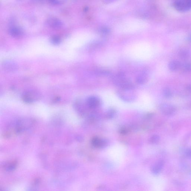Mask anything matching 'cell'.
<instances>
[{
  "instance_id": "1",
  "label": "cell",
  "mask_w": 191,
  "mask_h": 191,
  "mask_svg": "<svg viewBox=\"0 0 191 191\" xmlns=\"http://www.w3.org/2000/svg\"><path fill=\"white\" fill-rule=\"evenodd\" d=\"M113 82L120 88L135 89V86L132 82L126 77L123 72H119L114 76Z\"/></svg>"
},
{
  "instance_id": "2",
  "label": "cell",
  "mask_w": 191,
  "mask_h": 191,
  "mask_svg": "<svg viewBox=\"0 0 191 191\" xmlns=\"http://www.w3.org/2000/svg\"><path fill=\"white\" fill-rule=\"evenodd\" d=\"M134 89L119 88L117 92V94L119 97L123 101L131 102L134 101L136 98V94Z\"/></svg>"
},
{
  "instance_id": "3",
  "label": "cell",
  "mask_w": 191,
  "mask_h": 191,
  "mask_svg": "<svg viewBox=\"0 0 191 191\" xmlns=\"http://www.w3.org/2000/svg\"><path fill=\"white\" fill-rule=\"evenodd\" d=\"M41 94L35 90H30L24 93L22 98L26 103H31L40 99Z\"/></svg>"
},
{
  "instance_id": "4",
  "label": "cell",
  "mask_w": 191,
  "mask_h": 191,
  "mask_svg": "<svg viewBox=\"0 0 191 191\" xmlns=\"http://www.w3.org/2000/svg\"><path fill=\"white\" fill-rule=\"evenodd\" d=\"M173 6L179 12L188 11L191 9V0H174Z\"/></svg>"
},
{
  "instance_id": "5",
  "label": "cell",
  "mask_w": 191,
  "mask_h": 191,
  "mask_svg": "<svg viewBox=\"0 0 191 191\" xmlns=\"http://www.w3.org/2000/svg\"><path fill=\"white\" fill-rule=\"evenodd\" d=\"M159 109L163 115L167 116L174 115L176 113V108L174 105L168 103L161 104Z\"/></svg>"
},
{
  "instance_id": "6",
  "label": "cell",
  "mask_w": 191,
  "mask_h": 191,
  "mask_svg": "<svg viewBox=\"0 0 191 191\" xmlns=\"http://www.w3.org/2000/svg\"><path fill=\"white\" fill-rule=\"evenodd\" d=\"M86 104L90 109H95L99 107L101 105V100L97 96H90L87 99Z\"/></svg>"
},
{
  "instance_id": "7",
  "label": "cell",
  "mask_w": 191,
  "mask_h": 191,
  "mask_svg": "<svg viewBox=\"0 0 191 191\" xmlns=\"http://www.w3.org/2000/svg\"><path fill=\"white\" fill-rule=\"evenodd\" d=\"M46 22L49 26L53 29H60L63 25L62 21L56 18L50 17L48 19Z\"/></svg>"
},
{
  "instance_id": "8",
  "label": "cell",
  "mask_w": 191,
  "mask_h": 191,
  "mask_svg": "<svg viewBox=\"0 0 191 191\" xmlns=\"http://www.w3.org/2000/svg\"><path fill=\"white\" fill-rule=\"evenodd\" d=\"M3 67L5 70L9 72H13L17 69V65L15 62L9 60L3 62Z\"/></svg>"
},
{
  "instance_id": "9",
  "label": "cell",
  "mask_w": 191,
  "mask_h": 191,
  "mask_svg": "<svg viewBox=\"0 0 191 191\" xmlns=\"http://www.w3.org/2000/svg\"><path fill=\"white\" fill-rule=\"evenodd\" d=\"M164 162L162 160H159L157 161L153 165L152 168V172L155 175H158L162 170L164 166Z\"/></svg>"
},
{
  "instance_id": "10",
  "label": "cell",
  "mask_w": 191,
  "mask_h": 191,
  "mask_svg": "<svg viewBox=\"0 0 191 191\" xmlns=\"http://www.w3.org/2000/svg\"><path fill=\"white\" fill-rule=\"evenodd\" d=\"M148 78V73L146 72H143L137 76L136 81L138 84L142 85L146 83Z\"/></svg>"
},
{
  "instance_id": "11",
  "label": "cell",
  "mask_w": 191,
  "mask_h": 191,
  "mask_svg": "<svg viewBox=\"0 0 191 191\" xmlns=\"http://www.w3.org/2000/svg\"><path fill=\"white\" fill-rule=\"evenodd\" d=\"M92 145L96 148H102L106 146V142L98 137H94L92 139Z\"/></svg>"
},
{
  "instance_id": "12",
  "label": "cell",
  "mask_w": 191,
  "mask_h": 191,
  "mask_svg": "<svg viewBox=\"0 0 191 191\" xmlns=\"http://www.w3.org/2000/svg\"><path fill=\"white\" fill-rule=\"evenodd\" d=\"M9 33L12 36L17 38L21 37L23 34L22 30L19 27H12L10 28L9 29Z\"/></svg>"
},
{
  "instance_id": "13",
  "label": "cell",
  "mask_w": 191,
  "mask_h": 191,
  "mask_svg": "<svg viewBox=\"0 0 191 191\" xmlns=\"http://www.w3.org/2000/svg\"><path fill=\"white\" fill-rule=\"evenodd\" d=\"M181 67L180 62L176 60L171 61L168 65L169 69L172 72H175L180 68Z\"/></svg>"
},
{
  "instance_id": "14",
  "label": "cell",
  "mask_w": 191,
  "mask_h": 191,
  "mask_svg": "<svg viewBox=\"0 0 191 191\" xmlns=\"http://www.w3.org/2000/svg\"><path fill=\"white\" fill-rule=\"evenodd\" d=\"M179 56L183 59H186L188 58L190 55L189 51L186 49H182L179 52Z\"/></svg>"
},
{
  "instance_id": "15",
  "label": "cell",
  "mask_w": 191,
  "mask_h": 191,
  "mask_svg": "<svg viewBox=\"0 0 191 191\" xmlns=\"http://www.w3.org/2000/svg\"><path fill=\"white\" fill-rule=\"evenodd\" d=\"M110 32H111V31H110V29L106 27H102L99 30L100 34L104 35V36L109 34Z\"/></svg>"
},
{
  "instance_id": "16",
  "label": "cell",
  "mask_w": 191,
  "mask_h": 191,
  "mask_svg": "<svg viewBox=\"0 0 191 191\" xmlns=\"http://www.w3.org/2000/svg\"><path fill=\"white\" fill-rule=\"evenodd\" d=\"M50 42L53 44L58 45L60 44L61 42V39L60 37L58 35H54L50 39Z\"/></svg>"
},
{
  "instance_id": "17",
  "label": "cell",
  "mask_w": 191,
  "mask_h": 191,
  "mask_svg": "<svg viewBox=\"0 0 191 191\" xmlns=\"http://www.w3.org/2000/svg\"><path fill=\"white\" fill-rule=\"evenodd\" d=\"M163 96L167 98H169L172 97V93L170 88H164L163 91Z\"/></svg>"
},
{
  "instance_id": "18",
  "label": "cell",
  "mask_w": 191,
  "mask_h": 191,
  "mask_svg": "<svg viewBox=\"0 0 191 191\" xmlns=\"http://www.w3.org/2000/svg\"><path fill=\"white\" fill-rule=\"evenodd\" d=\"M116 114V111L115 109L113 108H111L108 110L106 113V117L108 119H111V118L114 117Z\"/></svg>"
},
{
  "instance_id": "19",
  "label": "cell",
  "mask_w": 191,
  "mask_h": 191,
  "mask_svg": "<svg viewBox=\"0 0 191 191\" xmlns=\"http://www.w3.org/2000/svg\"><path fill=\"white\" fill-rule=\"evenodd\" d=\"M160 137L159 135H155L151 137L150 140V141L152 144H156L159 142V141H160Z\"/></svg>"
},
{
  "instance_id": "20",
  "label": "cell",
  "mask_w": 191,
  "mask_h": 191,
  "mask_svg": "<svg viewBox=\"0 0 191 191\" xmlns=\"http://www.w3.org/2000/svg\"><path fill=\"white\" fill-rule=\"evenodd\" d=\"M183 70L185 72H191V64L186 63L183 65Z\"/></svg>"
},
{
  "instance_id": "21",
  "label": "cell",
  "mask_w": 191,
  "mask_h": 191,
  "mask_svg": "<svg viewBox=\"0 0 191 191\" xmlns=\"http://www.w3.org/2000/svg\"><path fill=\"white\" fill-rule=\"evenodd\" d=\"M48 1L53 4L58 5L63 3L66 0H48Z\"/></svg>"
},
{
  "instance_id": "22",
  "label": "cell",
  "mask_w": 191,
  "mask_h": 191,
  "mask_svg": "<svg viewBox=\"0 0 191 191\" xmlns=\"http://www.w3.org/2000/svg\"><path fill=\"white\" fill-rule=\"evenodd\" d=\"M185 155L187 157L191 158V147L186 149L185 151Z\"/></svg>"
},
{
  "instance_id": "23",
  "label": "cell",
  "mask_w": 191,
  "mask_h": 191,
  "mask_svg": "<svg viewBox=\"0 0 191 191\" xmlns=\"http://www.w3.org/2000/svg\"><path fill=\"white\" fill-rule=\"evenodd\" d=\"M120 132L122 134H126L128 132V130L126 128H123L121 129Z\"/></svg>"
},
{
  "instance_id": "24",
  "label": "cell",
  "mask_w": 191,
  "mask_h": 191,
  "mask_svg": "<svg viewBox=\"0 0 191 191\" xmlns=\"http://www.w3.org/2000/svg\"><path fill=\"white\" fill-rule=\"evenodd\" d=\"M186 89L187 92L191 93V84L187 86L186 87Z\"/></svg>"
},
{
  "instance_id": "25",
  "label": "cell",
  "mask_w": 191,
  "mask_h": 191,
  "mask_svg": "<svg viewBox=\"0 0 191 191\" xmlns=\"http://www.w3.org/2000/svg\"><path fill=\"white\" fill-rule=\"evenodd\" d=\"M115 1V0H102L103 3H111Z\"/></svg>"
},
{
  "instance_id": "26",
  "label": "cell",
  "mask_w": 191,
  "mask_h": 191,
  "mask_svg": "<svg viewBox=\"0 0 191 191\" xmlns=\"http://www.w3.org/2000/svg\"><path fill=\"white\" fill-rule=\"evenodd\" d=\"M190 107L191 108V102H190Z\"/></svg>"
}]
</instances>
